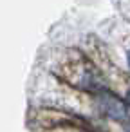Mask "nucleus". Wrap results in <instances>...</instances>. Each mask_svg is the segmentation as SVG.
<instances>
[{
	"instance_id": "20e7f679",
	"label": "nucleus",
	"mask_w": 130,
	"mask_h": 132,
	"mask_svg": "<svg viewBox=\"0 0 130 132\" xmlns=\"http://www.w3.org/2000/svg\"><path fill=\"white\" fill-rule=\"evenodd\" d=\"M128 132H130V128H128Z\"/></svg>"
},
{
	"instance_id": "7ed1b4c3",
	"label": "nucleus",
	"mask_w": 130,
	"mask_h": 132,
	"mask_svg": "<svg viewBox=\"0 0 130 132\" xmlns=\"http://www.w3.org/2000/svg\"><path fill=\"white\" fill-rule=\"evenodd\" d=\"M126 100H128V103H130V90H128V96H126Z\"/></svg>"
},
{
	"instance_id": "f257e3e1",
	"label": "nucleus",
	"mask_w": 130,
	"mask_h": 132,
	"mask_svg": "<svg viewBox=\"0 0 130 132\" xmlns=\"http://www.w3.org/2000/svg\"><path fill=\"white\" fill-rule=\"evenodd\" d=\"M101 107H103L105 114L114 118V119H125L128 116L126 105L119 98H116L114 94H103L101 96Z\"/></svg>"
},
{
	"instance_id": "f03ea898",
	"label": "nucleus",
	"mask_w": 130,
	"mask_h": 132,
	"mask_svg": "<svg viewBox=\"0 0 130 132\" xmlns=\"http://www.w3.org/2000/svg\"><path fill=\"white\" fill-rule=\"evenodd\" d=\"M126 58H128V67H130V51H128V56Z\"/></svg>"
}]
</instances>
